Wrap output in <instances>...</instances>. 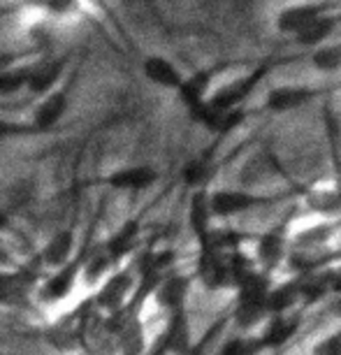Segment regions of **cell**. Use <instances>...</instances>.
<instances>
[{"label": "cell", "instance_id": "cell-1", "mask_svg": "<svg viewBox=\"0 0 341 355\" xmlns=\"http://www.w3.org/2000/svg\"><path fill=\"white\" fill-rule=\"evenodd\" d=\"M272 202V198L265 196H253L246 191H216L209 196V209L211 216H235V214L249 211L253 207Z\"/></svg>", "mask_w": 341, "mask_h": 355}, {"label": "cell", "instance_id": "cell-2", "mask_svg": "<svg viewBox=\"0 0 341 355\" xmlns=\"http://www.w3.org/2000/svg\"><path fill=\"white\" fill-rule=\"evenodd\" d=\"M263 75H265V68H260L256 72H251V75L235 79V82H230L227 86H223L220 91H216V96H213L211 100H207V105H209L211 110H216V112L237 110V105L242 103V100L249 96L253 89H256V84L263 79Z\"/></svg>", "mask_w": 341, "mask_h": 355}, {"label": "cell", "instance_id": "cell-3", "mask_svg": "<svg viewBox=\"0 0 341 355\" xmlns=\"http://www.w3.org/2000/svg\"><path fill=\"white\" fill-rule=\"evenodd\" d=\"M267 293L270 291H246V293H239L237 297V309H235V320L242 330H249V327H256L260 320L267 313Z\"/></svg>", "mask_w": 341, "mask_h": 355}, {"label": "cell", "instance_id": "cell-4", "mask_svg": "<svg viewBox=\"0 0 341 355\" xmlns=\"http://www.w3.org/2000/svg\"><path fill=\"white\" fill-rule=\"evenodd\" d=\"M158 174L151 170L149 165H135V167H123V170L114 172L110 177V186L121 191H144L156 182Z\"/></svg>", "mask_w": 341, "mask_h": 355}, {"label": "cell", "instance_id": "cell-5", "mask_svg": "<svg viewBox=\"0 0 341 355\" xmlns=\"http://www.w3.org/2000/svg\"><path fill=\"white\" fill-rule=\"evenodd\" d=\"M320 17L318 5H292L286 8L277 19V28L281 33H290V35H299L313 19Z\"/></svg>", "mask_w": 341, "mask_h": 355}, {"label": "cell", "instance_id": "cell-6", "mask_svg": "<svg viewBox=\"0 0 341 355\" xmlns=\"http://www.w3.org/2000/svg\"><path fill=\"white\" fill-rule=\"evenodd\" d=\"M297 327H299V318L297 316L290 318L288 313H283V316H272V320L267 323L263 334H260V341H263L265 348L279 351L286 341H290L292 334L297 332Z\"/></svg>", "mask_w": 341, "mask_h": 355}, {"label": "cell", "instance_id": "cell-7", "mask_svg": "<svg viewBox=\"0 0 341 355\" xmlns=\"http://www.w3.org/2000/svg\"><path fill=\"white\" fill-rule=\"evenodd\" d=\"M186 293H189V279L186 277H167L160 279L156 286V300L160 306H165L170 313L184 309Z\"/></svg>", "mask_w": 341, "mask_h": 355}, {"label": "cell", "instance_id": "cell-8", "mask_svg": "<svg viewBox=\"0 0 341 355\" xmlns=\"http://www.w3.org/2000/svg\"><path fill=\"white\" fill-rule=\"evenodd\" d=\"M313 96H316V91L306 89V86H283V89H274L267 96V107L272 112H288L309 103Z\"/></svg>", "mask_w": 341, "mask_h": 355}, {"label": "cell", "instance_id": "cell-9", "mask_svg": "<svg viewBox=\"0 0 341 355\" xmlns=\"http://www.w3.org/2000/svg\"><path fill=\"white\" fill-rule=\"evenodd\" d=\"M144 75L151 79L153 84L158 86H165V89H177L184 84V77L175 65H172L167 58H160V56H151L144 61Z\"/></svg>", "mask_w": 341, "mask_h": 355}, {"label": "cell", "instance_id": "cell-10", "mask_svg": "<svg viewBox=\"0 0 341 355\" xmlns=\"http://www.w3.org/2000/svg\"><path fill=\"white\" fill-rule=\"evenodd\" d=\"M33 277L26 272H3L0 274V302L17 304L28 295Z\"/></svg>", "mask_w": 341, "mask_h": 355}, {"label": "cell", "instance_id": "cell-11", "mask_svg": "<svg viewBox=\"0 0 341 355\" xmlns=\"http://www.w3.org/2000/svg\"><path fill=\"white\" fill-rule=\"evenodd\" d=\"M299 300V281H288L277 288H270L267 293V313L270 316H283L286 311H290V306Z\"/></svg>", "mask_w": 341, "mask_h": 355}, {"label": "cell", "instance_id": "cell-12", "mask_svg": "<svg viewBox=\"0 0 341 355\" xmlns=\"http://www.w3.org/2000/svg\"><path fill=\"white\" fill-rule=\"evenodd\" d=\"M65 110H68V98H65V93L56 91V93H51L44 103L37 105L35 114H33V123H35L37 128H51V125H56L61 121Z\"/></svg>", "mask_w": 341, "mask_h": 355}, {"label": "cell", "instance_id": "cell-13", "mask_svg": "<svg viewBox=\"0 0 341 355\" xmlns=\"http://www.w3.org/2000/svg\"><path fill=\"white\" fill-rule=\"evenodd\" d=\"M286 253V234L283 227H277V230H270L263 234L258 242V260L263 263L267 270L279 265V260L283 258Z\"/></svg>", "mask_w": 341, "mask_h": 355}, {"label": "cell", "instance_id": "cell-14", "mask_svg": "<svg viewBox=\"0 0 341 355\" xmlns=\"http://www.w3.org/2000/svg\"><path fill=\"white\" fill-rule=\"evenodd\" d=\"M128 291H130V277L128 274H116V277H112L103 288H100L98 306H105V309H119L125 300V295H128Z\"/></svg>", "mask_w": 341, "mask_h": 355}, {"label": "cell", "instance_id": "cell-15", "mask_svg": "<svg viewBox=\"0 0 341 355\" xmlns=\"http://www.w3.org/2000/svg\"><path fill=\"white\" fill-rule=\"evenodd\" d=\"M191 227L198 234V239H204L211 232V209H209V196L204 191H198L191 200V209H189Z\"/></svg>", "mask_w": 341, "mask_h": 355}, {"label": "cell", "instance_id": "cell-16", "mask_svg": "<svg viewBox=\"0 0 341 355\" xmlns=\"http://www.w3.org/2000/svg\"><path fill=\"white\" fill-rule=\"evenodd\" d=\"M137 232H139L137 220H128L123 227H119V232H114L112 239L107 242V256L116 260V258H123L125 253H130L132 246H135Z\"/></svg>", "mask_w": 341, "mask_h": 355}, {"label": "cell", "instance_id": "cell-17", "mask_svg": "<svg viewBox=\"0 0 341 355\" xmlns=\"http://www.w3.org/2000/svg\"><path fill=\"white\" fill-rule=\"evenodd\" d=\"M77 272H79V265L72 263V265H65L56 277H51L46 281V286H44L46 300H63L65 295L72 291V286H75Z\"/></svg>", "mask_w": 341, "mask_h": 355}, {"label": "cell", "instance_id": "cell-18", "mask_svg": "<svg viewBox=\"0 0 341 355\" xmlns=\"http://www.w3.org/2000/svg\"><path fill=\"white\" fill-rule=\"evenodd\" d=\"M332 291V274H311L309 279L299 281V300L306 304H316Z\"/></svg>", "mask_w": 341, "mask_h": 355}, {"label": "cell", "instance_id": "cell-19", "mask_svg": "<svg viewBox=\"0 0 341 355\" xmlns=\"http://www.w3.org/2000/svg\"><path fill=\"white\" fill-rule=\"evenodd\" d=\"M58 77H61V63H56V61L42 63V65H37V68L30 70L28 84H26V86H28L33 93H44V91H49L53 84H56Z\"/></svg>", "mask_w": 341, "mask_h": 355}, {"label": "cell", "instance_id": "cell-20", "mask_svg": "<svg viewBox=\"0 0 341 355\" xmlns=\"http://www.w3.org/2000/svg\"><path fill=\"white\" fill-rule=\"evenodd\" d=\"M332 28H334V19L320 15L318 19H313V21L295 37H297V42L302 46H318L320 42H325L327 35L332 33Z\"/></svg>", "mask_w": 341, "mask_h": 355}, {"label": "cell", "instance_id": "cell-21", "mask_svg": "<svg viewBox=\"0 0 341 355\" xmlns=\"http://www.w3.org/2000/svg\"><path fill=\"white\" fill-rule=\"evenodd\" d=\"M70 251H72V232H58L44 246L42 258L46 265H65Z\"/></svg>", "mask_w": 341, "mask_h": 355}, {"label": "cell", "instance_id": "cell-22", "mask_svg": "<svg viewBox=\"0 0 341 355\" xmlns=\"http://www.w3.org/2000/svg\"><path fill=\"white\" fill-rule=\"evenodd\" d=\"M121 351L123 355H144L146 351L144 332L137 320H128V323L121 327Z\"/></svg>", "mask_w": 341, "mask_h": 355}, {"label": "cell", "instance_id": "cell-23", "mask_svg": "<svg viewBox=\"0 0 341 355\" xmlns=\"http://www.w3.org/2000/svg\"><path fill=\"white\" fill-rule=\"evenodd\" d=\"M330 234H332L330 225H325V223L323 225H313V227H309V230L299 232L295 237V242H292V246H295V249H304V251L316 249V246L325 244L327 239H330Z\"/></svg>", "mask_w": 341, "mask_h": 355}, {"label": "cell", "instance_id": "cell-24", "mask_svg": "<svg viewBox=\"0 0 341 355\" xmlns=\"http://www.w3.org/2000/svg\"><path fill=\"white\" fill-rule=\"evenodd\" d=\"M265 351L260 337H235L220 348V355H258Z\"/></svg>", "mask_w": 341, "mask_h": 355}, {"label": "cell", "instance_id": "cell-25", "mask_svg": "<svg viewBox=\"0 0 341 355\" xmlns=\"http://www.w3.org/2000/svg\"><path fill=\"white\" fill-rule=\"evenodd\" d=\"M311 61L318 70H325V72L339 70L341 68V44L320 46V49H316V53H313Z\"/></svg>", "mask_w": 341, "mask_h": 355}, {"label": "cell", "instance_id": "cell-26", "mask_svg": "<svg viewBox=\"0 0 341 355\" xmlns=\"http://www.w3.org/2000/svg\"><path fill=\"white\" fill-rule=\"evenodd\" d=\"M309 205L320 214H332L341 207V196L337 191H313L309 196Z\"/></svg>", "mask_w": 341, "mask_h": 355}, {"label": "cell", "instance_id": "cell-27", "mask_svg": "<svg viewBox=\"0 0 341 355\" xmlns=\"http://www.w3.org/2000/svg\"><path fill=\"white\" fill-rule=\"evenodd\" d=\"M30 70H5L0 75V96H10V93L21 91V86L28 84Z\"/></svg>", "mask_w": 341, "mask_h": 355}, {"label": "cell", "instance_id": "cell-28", "mask_svg": "<svg viewBox=\"0 0 341 355\" xmlns=\"http://www.w3.org/2000/svg\"><path fill=\"white\" fill-rule=\"evenodd\" d=\"M184 177H186V182L193 184V186L202 184L207 179V163L204 160H195V163H191L189 167H186Z\"/></svg>", "mask_w": 341, "mask_h": 355}, {"label": "cell", "instance_id": "cell-29", "mask_svg": "<svg viewBox=\"0 0 341 355\" xmlns=\"http://www.w3.org/2000/svg\"><path fill=\"white\" fill-rule=\"evenodd\" d=\"M107 258H110V256H93L89 263H86V267H84L86 277H89V279L100 277V274L107 270Z\"/></svg>", "mask_w": 341, "mask_h": 355}, {"label": "cell", "instance_id": "cell-30", "mask_svg": "<svg viewBox=\"0 0 341 355\" xmlns=\"http://www.w3.org/2000/svg\"><path fill=\"white\" fill-rule=\"evenodd\" d=\"M19 130V125H12L8 121H0V137H8L12 135V132H17Z\"/></svg>", "mask_w": 341, "mask_h": 355}, {"label": "cell", "instance_id": "cell-31", "mask_svg": "<svg viewBox=\"0 0 341 355\" xmlns=\"http://www.w3.org/2000/svg\"><path fill=\"white\" fill-rule=\"evenodd\" d=\"M332 293H339L341 295V270L339 272H332Z\"/></svg>", "mask_w": 341, "mask_h": 355}, {"label": "cell", "instance_id": "cell-32", "mask_svg": "<svg viewBox=\"0 0 341 355\" xmlns=\"http://www.w3.org/2000/svg\"><path fill=\"white\" fill-rule=\"evenodd\" d=\"M10 63H12V58L10 56H3V53H0V75H3L5 70H10Z\"/></svg>", "mask_w": 341, "mask_h": 355}, {"label": "cell", "instance_id": "cell-33", "mask_svg": "<svg viewBox=\"0 0 341 355\" xmlns=\"http://www.w3.org/2000/svg\"><path fill=\"white\" fill-rule=\"evenodd\" d=\"M332 311L337 313V316L341 318V295H339V297H337V302L332 304Z\"/></svg>", "mask_w": 341, "mask_h": 355}, {"label": "cell", "instance_id": "cell-34", "mask_svg": "<svg viewBox=\"0 0 341 355\" xmlns=\"http://www.w3.org/2000/svg\"><path fill=\"white\" fill-rule=\"evenodd\" d=\"M5 225H8V216H5V214L0 211V230H5Z\"/></svg>", "mask_w": 341, "mask_h": 355}, {"label": "cell", "instance_id": "cell-35", "mask_svg": "<svg viewBox=\"0 0 341 355\" xmlns=\"http://www.w3.org/2000/svg\"><path fill=\"white\" fill-rule=\"evenodd\" d=\"M3 258H5V251H3V249H0V260H3Z\"/></svg>", "mask_w": 341, "mask_h": 355}, {"label": "cell", "instance_id": "cell-36", "mask_svg": "<svg viewBox=\"0 0 341 355\" xmlns=\"http://www.w3.org/2000/svg\"><path fill=\"white\" fill-rule=\"evenodd\" d=\"M274 355H279V353H274Z\"/></svg>", "mask_w": 341, "mask_h": 355}]
</instances>
